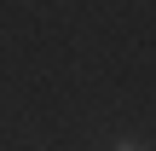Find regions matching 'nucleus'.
<instances>
[{
  "mask_svg": "<svg viewBox=\"0 0 156 151\" xmlns=\"http://www.w3.org/2000/svg\"><path fill=\"white\" fill-rule=\"evenodd\" d=\"M122 151H139V145H122Z\"/></svg>",
  "mask_w": 156,
  "mask_h": 151,
  "instance_id": "nucleus-1",
  "label": "nucleus"
}]
</instances>
